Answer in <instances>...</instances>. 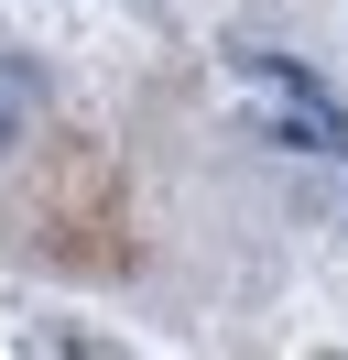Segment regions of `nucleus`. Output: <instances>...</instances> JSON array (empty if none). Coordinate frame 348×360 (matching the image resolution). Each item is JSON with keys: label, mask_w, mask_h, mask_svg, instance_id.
<instances>
[{"label": "nucleus", "mask_w": 348, "mask_h": 360, "mask_svg": "<svg viewBox=\"0 0 348 360\" xmlns=\"http://www.w3.org/2000/svg\"><path fill=\"white\" fill-rule=\"evenodd\" d=\"M229 88H239V110H250L272 142H294V153H348V110H337L304 66H283V55H250V44H239V55H229Z\"/></svg>", "instance_id": "obj_1"}, {"label": "nucleus", "mask_w": 348, "mask_h": 360, "mask_svg": "<svg viewBox=\"0 0 348 360\" xmlns=\"http://www.w3.org/2000/svg\"><path fill=\"white\" fill-rule=\"evenodd\" d=\"M33 120H44V77H33V66H11V55H0V153H11V142L33 131Z\"/></svg>", "instance_id": "obj_2"}]
</instances>
